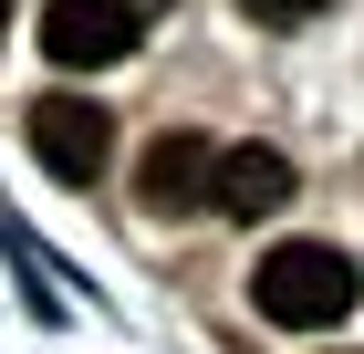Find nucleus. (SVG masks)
Wrapping results in <instances>:
<instances>
[{
	"instance_id": "obj_7",
	"label": "nucleus",
	"mask_w": 364,
	"mask_h": 354,
	"mask_svg": "<svg viewBox=\"0 0 364 354\" xmlns=\"http://www.w3.org/2000/svg\"><path fill=\"white\" fill-rule=\"evenodd\" d=\"M0 11H11V0H0Z\"/></svg>"
},
{
	"instance_id": "obj_3",
	"label": "nucleus",
	"mask_w": 364,
	"mask_h": 354,
	"mask_svg": "<svg viewBox=\"0 0 364 354\" xmlns=\"http://www.w3.org/2000/svg\"><path fill=\"white\" fill-rule=\"evenodd\" d=\"M136 11L125 0H42V53L53 63H73V73H105V63H125L136 53Z\"/></svg>"
},
{
	"instance_id": "obj_1",
	"label": "nucleus",
	"mask_w": 364,
	"mask_h": 354,
	"mask_svg": "<svg viewBox=\"0 0 364 354\" xmlns=\"http://www.w3.org/2000/svg\"><path fill=\"white\" fill-rule=\"evenodd\" d=\"M250 302H260V323H281V333H323V323H343L364 302V271L333 240H281V250H260Z\"/></svg>"
},
{
	"instance_id": "obj_6",
	"label": "nucleus",
	"mask_w": 364,
	"mask_h": 354,
	"mask_svg": "<svg viewBox=\"0 0 364 354\" xmlns=\"http://www.w3.org/2000/svg\"><path fill=\"white\" fill-rule=\"evenodd\" d=\"M240 11H250V21H271V31H291V21H312L323 0H240Z\"/></svg>"
},
{
	"instance_id": "obj_2",
	"label": "nucleus",
	"mask_w": 364,
	"mask_h": 354,
	"mask_svg": "<svg viewBox=\"0 0 364 354\" xmlns=\"http://www.w3.org/2000/svg\"><path fill=\"white\" fill-rule=\"evenodd\" d=\"M31 157L53 167V177H73V188H94L114 167V115L94 94H42L31 105Z\"/></svg>"
},
{
	"instance_id": "obj_4",
	"label": "nucleus",
	"mask_w": 364,
	"mask_h": 354,
	"mask_svg": "<svg viewBox=\"0 0 364 354\" xmlns=\"http://www.w3.org/2000/svg\"><path fill=\"white\" fill-rule=\"evenodd\" d=\"M208 167H219V146L198 136V125H167V136L136 157V198L156 219H198V209H208Z\"/></svg>"
},
{
	"instance_id": "obj_5",
	"label": "nucleus",
	"mask_w": 364,
	"mask_h": 354,
	"mask_svg": "<svg viewBox=\"0 0 364 354\" xmlns=\"http://www.w3.org/2000/svg\"><path fill=\"white\" fill-rule=\"evenodd\" d=\"M281 198H291V157L281 146H219V167H208V209L219 219H271Z\"/></svg>"
}]
</instances>
